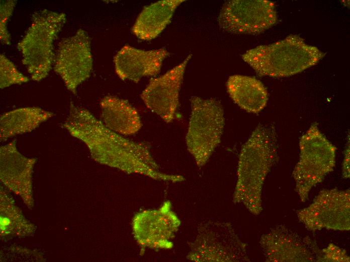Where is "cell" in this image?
<instances>
[{
	"label": "cell",
	"instance_id": "1",
	"mask_svg": "<svg viewBox=\"0 0 350 262\" xmlns=\"http://www.w3.org/2000/svg\"><path fill=\"white\" fill-rule=\"evenodd\" d=\"M63 127L88 147L96 162L128 174H138L173 183L185 180L180 175L162 172L144 142L126 139L106 126L88 109L70 103Z\"/></svg>",
	"mask_w": 350,
	"mask_h": 262
},
{
	"label": "cell",
	"instance_id": "2",
	"mask_svg": "<svg viewBox=\"0 0 350 262\" xmlns=\"http://www.w3.org/2000/svg\"><path fill=\"white\" fill-rule=\"evenodd\" d=\"M278 148L277 134L272 123H259L241 147L232 200L243 205L254 215L262 211V187L278 161Z\"/></svg>",
	"mask_w": 350,
	"mask_h": 262
},
{
	"label": "cell",
	"instance_id": "3",
	"mask_svg": "<svg viewBox=\"0 0 350 262\" xmlns=\"http://www.w3.org/2000/svg\"><path fill=\"white\" fill-rule=\"evenodd\" d=\"M325 55L297 35L246 51L242 59L260 77H289L317 64Z\"/></svg>",
	"mask_w": 350,
	"mask_h": 262
},
{
	"label": "cell",
	"instance_id": "4",
	"mask_svg": "<svg viewBox=\"0 0 350 262\" xmlns=\"http://www.w3.org/2000/svg\"><path fill=\"white\" fill-rule=\"evenodd\" d=\"M66 21V14L47 9L35 12L17 48L31 79L40 82L48 75L55 55L53 43Z\"/></svg>",
	"mask_w": 350,
	"mask_h": 262
},
{
	"label": "cell",
	"instance_id": "5",
	"mask_svg": "<svg viewBox=\"0 0 350 262\" xmlns=\"http://www.w3.org/2000/svg\"><path fill=\"white\" fill-rule=\"evenodd\" d=\"M299 150V159L292 175L295 182V190L301 202L305 203L311 189L333 171L336 148L314 122L300 138Z\"/></svg>",
	"mask_w": 350,
	"mask_h": 262
},
{
	"label": "cell",
	"instance_id": "6",
	"mask_svg": "<svg viewBox=\"0 0 350 262\" xmlns=\"http://www.w3.org/2000/svg\"><path fill=\"white\" fill-rule=\"evenodd\" d=\"M190 101L191 112L186 143L197 165L201 167L220 143L225 125L224 110L215 98L193 96Z\"/></svg>",
	"mask_w": 350,
	"mask_h": 262
},
{
	"label": "cell",
	"instance_id": "7",
	"mask_svg": "<svg viewBox=\"0 0 350 262\" xmlns=\"http://www.w3.org/2000/svg\"><path fill=\"white\" fill-rule=\"evenodd\" d=\"M195 262L250 261L247 244L229 222L208 221L198 227L195 239L190 243L187 256Z\"/></svg>",
	"mask_w": 350,
	"mask_h": 262
},
{
	"label": "cell",
	"instance_id": "8",
	"mask_svg": "<svg viewBox=\"0 0 350 262\" xmlns=\"http://www.w3.org/2000/svg\"><path fill=\"white\" fill-rule=\"evenodd\" d=\"M299 222L309 230L350 229V191L323 189L307 207L296 211Z\"/></svg>",
	"mask_w": 350,
	"mask_h": 262
},
{
	"label": "cell",
	"instance_id": "9",
	"mask_svg": "<svg viewBox=\"0 0 350 262\" xmlns=\"http://www.w3.org/2000/svg\"><path fill=\"white\" fill-rule=\"evenodd\" d=\"M277 21L275 4L267 0L226 1L218 17L222 29L235 34H258Z\"/></svg>",
	"mask_w": 350,
	"mask_h": 262
},
{
	"label": "cell",
	"instance_id": "10",
	"mask_svg": "<svg viewBox=\"0 0 350 262\" xmlns=\"http://www.w3.org/2000/svg\"><path fill=\"white\" fill-rule=\"evenodd\" d=\"M93 66L91 40L85 30L79 29L60 40L53 69L69 91L76 94L78 86L91 76Z\"/></svg>",
	"mask_w": 350,
	"mask_h": 262
},
{
	"label": "cell",
	"instance_id": "11",
	"mask_svg": "<svg viewBox=\"0 0 350 262\" xmlns=\"http://www.w3.org/2000/svg\"><path fill=\"white\" fill-rule=\"evenodd\" d=\"M181 225V221L166 201L157 209L137 213L132 220V230L142 248L167 249L173 246L171 239Z\"/></svg>",
	"mask_w": 350,
	"mask_h": 262
},
{
	"label": "cell",
	"instance_id": "12",
	"mask_svg": "<svg viewBox=\"0 0 350 262\" xmlns=\"http://www.w3.org/2000/svg\"><path fill=\"white\" fill-rule=\"evenodd\" d=\"M261 250L268 262H313L320 249L309 236L302 238L284 225H278L261 235Z\"/></svg>",
	"mask_w": 350,
	"mask_h": 262
},
{
	"label": "cell",
	"instance_id": "13",
	"mask_svg": "<svg viewBox=\"0 0 350 262\" xmlns=\"http://www.w3.org/2000/svg\"><path fill=\"white\" fill-rule=\"evenodd\" d=\"M191 57L189 55L163 75L151 79L141 94L146 106L167 123L174 119L185 69Z\"/></svg>",
	"mask_w": 350,
	"mask_h": 262
},
{
	"label": "cell",
	"instance_id": "14",
	"mask_svg": "<svg viewBox=\"0 0 350 262\" xmlns=\"http://www.w3.org/2000/svg\"><path fill=\"white\" fill-rule=\"evenodd\" d=\"M36 161V158L26 157L18 151L16 140L0 147L1 181L29 209L34 205L32 174Z\"/></svg>",
	"mask_w": 350,
	"mask_h": 262
},
{
	"label": "cell",
	"instance_id": "15",
	"mask_svg": "<svg viewBox=\"0 0 350 262\" xmlns=\"http://www.w3.org/2000/svg\"><path fill=\"white\" fill-rule=\"evenodd\" d=\"M169 54L164 48L145 50L126 45L114 58L115 72L121 80L137 83L142 77L158 74Z\"/></svg>",
	"mask_w": 350,
	"mask_h": 262
},
{
	"label": "cell",
	"instance_id": "16",
	"mask_svg": "<svg viewBox=\"0 0 350 262\" xmlns=\"http://www.w3.org/2000/svg\"><path fill=\"white\" fill-rule=\"evenodd\" d=\"M102 122L112 130L121 135H132L142 126L137 110L127 101L107 95L100 103Z\"/></svg>",
	"mask_w": 350,
	"mask_h": 262
},
{
	"label": "cell",
	"instance_id": "17",
	"mask_svg": "<svg viewBox=\"0 0 350 262\" xmlns=\"http://www.w3.org/2000/svg\"><path fill=\"white\" fill-rule=\"evenodd\" d=\"M184 0H163L144 7L132 28L139 39L151 40L157 37L170 23L178 7Z\"/></svg>",
	"mask_w": 350,
	"mask_h": 262
},
{
	"label": "cell",
	"instance_id": "18",
	"mask_svg": "<svg viewBox=\"0 0 350 262\" xmlns=\"http://www.w3.org/2000/svg\"><path fill=\"white\" fill-rule=\"evenodd\" d=\"M226 89L233 102L248 112L258 113L267 104L268 90L259 80L254 77L231 76L227 81Z\"/></svg>",
	"mask_w": 350,
	"mask_h": 262
},
{
	"label": "cell",
	"instance_id": "19",
	"mask_svg": "<svg viewBox=\"0 0 350 262\" xmlns=\"http://www.w3.org/2000/svg\"><path fill=\"white\" fill-rule=\"evenodd\" d=\"M54 115L51 111L36 106L22 107L5 112L0 117L1 142L31 132Z\"/></svg>",
	"mask_w": 350,
	"mask_h": 262
},
{
	"label": "cell",
	"instance_id": "20",
	"mask_svg": "<svg viewBox=\"0 0 350 262\" xmlns=\"http://www.w3.org/2000/svg\"><path fill=\"white\" fill-rule=\"evenodd\" d=\"M0 211L2 240L25 237L35 232L36 226L25 217L13 198L3 188L1 189Z\"/></svg>",
	"mask_w": 350,
	"mask_h": 262
},
{
	"label": "cell",
	"instance_id": "21",
	"mask_svg": "<svg viewBox=\"0 0 350 262\" xmlns=\"http://www.w3.org/2000/svg\"><path fill=\"white\" fill-rule=\"evenodd\" d=\"M29 78L21 73L15 64L4 54L0 55V88L27 83Z\"/></svg>",
	"mask_w": 350,
	"mask_h": 262
},
{
	"label": "cell",
	"instance_id": "22",
	"mask_svg": "<svg viewBox=\"0 0 350 262\" xmlns=\"http://www.w3.org/2000/svg\"><path fill=\"white\" fill-rule=\"evenodd\" d=\"M17 1H1L0 5V40L2 43L11 45V35L8 31V23L15 7Z\"/></svg>",
	"mask_w": 350,
	"mask_h": 262
},
{
	"label": "cell",
	"instance_id": "23",
	"mask_svg": "<svg viewBox=\"0 0 350 262\" xmlns=\"http://www.w3.org/2000/svg\"><path fill=\"white\" fill-rule=\"evenodd\" d=\"M317 262H349L350 257L346 251L332 243L328 244L326 248L320 249L315 258Z\"/></svg>",
	"mask_w": 350,
	"mask_h": 262
},
{
	"label": "cell",
	"instance_id": "24",
	"mask_svg": "<svg viewBox=\"0 0 350 262\" xmlns=\"http://www.w3.org/2000/svg\"><path fill=\"white\" fill-rule=\"evenodd\" d=\"M344 152L342 165V175L344 178H349V140L348 141Z\"/></svg>",
	"mask_w": 350,
	"mask_h": 262
}]
</instances>
